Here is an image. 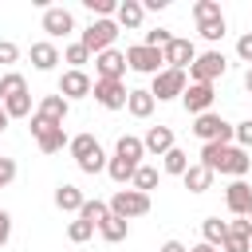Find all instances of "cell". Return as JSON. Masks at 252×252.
I'll use <instances>...</instances> for the list:
<instances>
[{"mask_svg": "<svg viewBox=\"0 0 252 252\" xmlns=\"http://www.w3.org/2000/svg\"><path fill=\"white\" fill-rule=\"evenodd\" d=\"M35 114L43 118V122H51V126H63V118L71 114V102L55 91V94H43L39 98V106H35Z\"/></svg>", "mask_w": 252, "mask_h": 252, "instance_id": "cell-16", "label": "cell"}, {"mask_svg": "<svg viewBox=\"0 0 252 252\" xmlns=\"http://www.w3.org/2000/svg\"><path fill=\"white\" fill-rule=\"evenodd\" d=\"M236 55H240V59L252 67V32H244V35L236 39Z\"/></svg>", "mask_w": 252, "mask_h": 252, "instance_id": "cell-39", "label": "cell"}, {"mask_svg": "<svg viewBox=\"0 0 252 252\" xmlns=\"http://www.w3.org/2000/svg\"><path fill=\"white\" fill-rule=\"evenodd\" d=\"M220 16H224V12H220L217 0H197V4H193V20H197V24H209V20H220Z\"/></svg>", "mask_w": 252, "mask_h": 252, "instance_id": "cell-31", "label": "cell"}, {"mask_svg": "<svg viewBox=\"0 0 252 252\" xmlns=\"http://www.w3.org/2000/svg\"><path fill=\"white\" fill-rule=\"evenodd\" d=\"M126 67H130V71H138V75H158V71H165L161 51H154V47H146V43L126 47Z\"/></svg>", "mask_w": 252, "mask_h": 252, "instance_id": "cell-8", "label": "cell"}, {"mask_svg": "<svg viewBox=\"0 0 252 252\" xmlns=\"http://www.w3.org/2000/svg\"><path fill=\"white\" fill-rule=\"evenodd\" d=\"M228 232L232 236H252V220L248 217H236V220H228Z\"/></svg>", "mask_w": 252, "mask_h": 252, "instance_id": "cell-40", "label": "cell"}, {"mask_svg": "<svg viewBox=\"0 0 252 252\" xmlns=\"http://www.w3.org/2000/svg\"><path fill=\"white\" fill-rule=\"evenodd\" d=\"M142 20H146V8H142V0H122L118 4V12H114V24H118V32L126 28V32H134V28H142Z\"/></svg>", "mask_w": 252, "mask_h": 252, "instance_id": "cell-18", "label": "cell"}, {"mask_svg": "<svg viewBox=\"0 0 252 252\" xmlns=\"http://www.w3.org/2000/svg\"><path fill=\"white\" fill-rule=\"evenodd\" d=\"M224 205H228L232 217H248V209H252V185H248L244 177L228 181V189H224Z\"/></svg>", "mask_w": 252, "mask_h": 252, "instance_id": "cell-15", "label": "cell"}, {"mask_svg": "<svg viewBox=\"0 0 252 252\" xmlns=\"http://www.w3.org/2000/svg\"><path fill=\"white\" fill-rule=\"evenodd\" d=\"M20 59V47L12 39H0V63H16Z\"/></svg>", "mask_w": 252, "mask_h": 252, "instance_id": "cell-41", "label": "cell"}, {"mask_svg": "<svg viewBox=\"0 0 252 252\" xmlns=\"http://www.w3.org/2000/svg\"><path fill=\"white\" fill-rule=\"evenodd\" d=\"M213 177H217V173H213V169H205L201 161H193V165L181 173V181H185V189H189V193H205V189L213 185Z\"/></svg>", "mask_w": 252, "mask_h": 252, "instance_id": "cell-22", "label": "cell"}, {"mask_svg": "<svg viewBox=\"0 0 252 252\" xmlns=\"http://www.w3.org/2000/svg\"><path fill=\"white\" fill-rule=\"evenodd\" d=\"M114 39H118V24H114V20H91V24L83 28V35H79V43H83L91 55L110 51V47H114Z\"/></svg>", "mask_w": 252, "mask_h": 252, "instance_id": "cell-4", "label": "cell"}, {"mask_svg": "<svg viewBox=\"0 0 252 252\" xmlns=\"http://www.w3.org/2000/svg\"><path fill=\"white\" fill-rule=\"evenodd\" d=\"M201 236H205V244H213V248L220 252V240L228 236V220H220V217H205V220H201Z\"/></svg>", "mask_w": 252, "mask_h": 252, "instance_id": "cell-25", "label": "cell"}, {"mask_svg": "<svg viewBox=\"0 0 252 252\" xmlns=\"http://www.w3.org/2000/svg\"><path fill=\"white\" fill-rule=\"evenodd\" d=\"M98 236H102V240H110V244H122V240L130 236V220H122V217H114V213H110V217L98 224Z\"/></svg>", "mask_w": 252, "mask_h": 252, "instance_id": "cell-24", "label": "cell"}, {"mask_svg": "<svg viewBox=\"0 0 252 252\" xmlns=\"http://www.w3.org/2000/svg\"><path fill=\"white\" fill-rule=\"evenodd\" d=\"M169 39H173V32H169V28H150V32L142 35V43H146V47H154V51H161Z\"/></svg>", "mask_w": 252, "mask_h": 252, "instance_id": "cell-35", "label": "cell"}, {"mask_svg": "<svg viewBox=\"0 0 252 252\" xmlns=\"http://www.w3.org/2000/svg\"><path fill=\"white\" fill-rule=\"evenodd\" d=\"M177 142H173V130L169 126H150L146 130V138H142V150L146 154H154V158H161V154H169Z\"/></svg>", "mask_w": 252, "mask_h": 252, "instance_id": "cell-17", "label": "cell"}, {"mask_svg": "<svg viewBox=\"0 0 252 252\" xmlns=\"http://www.w3.org/2000/svg\"><path fill=\"white\" fill-rule=\"evenodd\" d=\"M94 232H98V228H94V224H87V220H79V217L67 224V240H71V244H87Z\"/></svg>", "mask_w": 252, "mask_h": 252, "instance_id": "cell-33", "label": "cell"}, {"mask_svg": "<svg viewBox=\"0 0 252 252\" xmlns=\"http://www.w3.org/2000/svg\"><path fill=\"white\" fill-rule=\"evenodd\" d=\"M189 87V75L185 71H158L154 75V83H150V94H154V102H169V98H181V91Z\"/></svg>", "mask_w": 252, "mask_h": 252, "instance_id": "cell-7", "label": "cell"}, {"mask_svg": "<svg viewBox=\"0 0 252 252\" xmlns=\"http://www.w3.org/2000/svg\"><path fill=\"white\" fill-rule=\"evenodd\" d=\"M0 158H4V154H0Z\"/></svg>", "mask_w": 252, "mask_h": 252, "instance_id": "cell-49", "label": "cell"}, {"mask_svg": "<svg viewBox=\"0 0 252 252\" xmlns=\"http://www.w3.org/2000/svg\"><path fill=\"white\" fill-rule=\"evenodd\" d=\"M122 75H126V51H98L94 55V79H118L122 83Z\"/></svg>", "mask_w": 252, "mask_h": 252, "instance_id": "cell-14", "label": "cell"}, {"mask_svg": "<svg viewBox=\"0 0 252 252\" xmlns=\"http://www.w3.org/2000/svg\"><path fill=\"white\" fill-rule=\"evenodd\" d=\"M197 32H201V39H209V43H217V39H224V32H228V24H224V16H220V20H209V24H197Z\"/></svg>", "mask_w": 252, "mask_h": 252, "instance_id": "cell-34", "label": "cell"}, {"mask_svg": "<svg viewBox=\"0 0 252 252\" xmlns=\"http://www.w3.org/2000/svg\"><path fill=\"white\" fill-rule=\"evenodd\" d=\"M244 91H248V94H252V67H248V71H244Z\"/></svg>", "mask_w": 252, "mask_h": 252, "instance_id": "cell-45", "label": "cell"}, {"mask_svg": "<svg viewBox=\"0 0 252 252\" xmlns=\"http://www.w3.org/2000/svg\"><path fill=\"white\" fill-rule=\"evenodd\" d=\"M193 59H197V47H193V39H181V35H173V39L161 47V63H165L169 71H185Z\"/></svg>", "mask_w": 252, "mask_h": 252, "instance_id": "cell-9", "label": "cell"}, {"mask_svg": "<svg viewBox=\"0 0 252 252\" xmlns=\"http://www.w3.org/2000/svg\"><path fill=\"white\" fill-rule=\"evenodd\" d=\"M83 189L79 185H71V181H63V185H55V209H63V213H79L83 209Z\"/></svg>", "mask_w": 252, "mask_h": 252, "instance_id": "cell-20", "label": "cell"}, {"mask_svg": "<svg viewBox=\"0 0 252 252\" xmlns=\"http://www.w3.org/2000/svg\"><path fill=\"white\" fill-rule=\"evenodd\" d=\"M63 59L71 63V71H83V63H91V51L75 39V43H67V47H63Z\"/></svg>", "mask_w": 252, "mask_h": 252, "instance_id": "cell-32", "label": "cell"}, {"mask_svg": "<svg viewBox=\"0 0 252 252\" xmlns=\"http://www.w3.org/2000/svg\"><path fill=\"white\" fill-rule=\"evenodd\" d=\"M224 71H228L224 51H201V55L189 63V71H185V75H189V83H209V87H213Z\"/></svg>", "mask_w": 252, "mask_h": 252, "instance_id": "cell-3", "label": "cell"}, {"mask_svg": "<svg viewBox=\"0 0 252 252\" xmlns=\"http://www.w3.org/2000/svg\"><path fill=\"white\" fill-rule=\"evenodd\" d=\"M189 165H193V161H189V154H185L181 146H173L169 154H161V169H165V173H173V177H181Z\"/></svg>", "mask_w": 252, "mask_h": 252, "instance_id": "cell-27", "label": "cell"}, {"mask_svg": "<svg viewBox=\"0 0 252 252\" xmlns=\"http://www.w3.org/2000/svg\"><path fill=\"white\" fill-rule=\"evenodd\" d=\"M43 32H47V39L55 43V39H63V35L75 32V16H71L67 8H43Z\"/></svg>", "mask_w": 252, "mask_h": 252, "instance_id": "cell-13", "label": "cell"}, {"mask_svg": "<svg viewBox=\"0 0 252 252\" xmlns=\"http://www.w3.org/2000/svg\"><path fill=\"white\" fill-rule=\"evenodd\" d=\"M220 252H248V236H232V232H228V236L220 240Z\"/></svg>", "mask_w": 252, "mask_h": 252, "instance_id": "cell-37", "label": "cell"}, {"mask_svg": "<svg viewBox=\"0 0 252 252\" xmlns=\"http://www.w3.org/2000/svg\"><path fill=\"white\" fill-rule=\"evenodd\" d=\"M63 55H59V47L51 43V39H39V43H32V67L35 71H55V63H59Z\"/></svg>", "mask_w": 252, "mask_h": 252, "instance_id": "cell-19", "label": "cell"}, {"mask_svg": "<svg viewBox=\"0 0 252 252\" xmlns=\"http://www.w3.org/2000/svg\"><path fill=\"white\" fill-rule=\"evenodd\" d=\"M106 217H110V209H106V201H98V197H94V201H83V209H79V220H87V224H94V228H98Z\"/></svg>", "mask_w": 252, "mask_h": 252, "instance_id": "cell-29", "label": "cell"}, {"mask_svg": "<svg viewBox=\"0 0 252 252\" xmlns=\"http://www.w3.org/2000/svg\"><path fill=\"white\" fill-rule=\"evenodd\" d=\"M8 122H12V118L4 114V102H0V134H4V126H8Z\"/></svg>", "mask_w": 252, "mask_h": 252, "instance_id": "cell-46", "label": "cell"}, {"mask_svg": "<svg viewBox=\"0 0 252 252\" xmlns=\"http://www.w3.org/2000/svg\"><path fill=\"white\" fill-rule=\"evenodd\" d=\"M16 94H28V79L20 71H4L0 75V102L4 98H16Z\"/></svg>", "mask_w": 252, "mask_h": 252, "instance_id": "cell-26", "label": "cell"}, {"mask_svg": "<svg viewBox=\"0 0 252 252\" xmlns=\"http://www.w3.org/2000/svg\"><path fill=\"white\" fill-rule=\"evenodd\" d=\"M35 146H39V154H59V150L67 146L63 126H43V130L35 134Z\"/></svg>", "mask_w": 252, "mask_h": 252, "instance_id": "cell-23", "label": "cell"}, {"mask_svg": "<svg viewBox=\"0 0 252 252\" xmlns=\"http://www.w3.org/2000/svg\"><path fill=\"white\" fill-rule=\"evenodd\" d=\"M189 252H217V248H213V244H205V240H201V244H193V248H189Z\"/></svg>", "mask_w": 252, "mask_h": 252, "instance_id": "cell-44", "label": "cell"}, {"mask_svg": "<svg viewBox=\"0 0 252 252\" xmlns=\"http://www.w3.org/2000/svg\"><path fill=\"white\" fill-rule=\"evenodd\" d=\"M248 220H252V209H248Z\"/></svg>", "mask_w": 252, "mask_h": 252, "instance_id": "cell-48", "label": "cell"}, {"mask_svg": "<svg viewBox=\"0 0 252 252\" xmlns=\"http://www.w3.org/2000/svg\"><path fill=\"white\" fill-rule=\"evenodd\" d=\"M12 240V213L8 209H0V248Z\"/></svg>", "mask_w": 252, "mask_h": 252, "instance_id": "cell-42", "label": "cell"}, {"mask_svg": "<svg viewBox=\"0 0 252 252\" xmlns=\"http://www.w3.org/2000/svg\"><path fill=\"white\" fill-rule=\"evenodd\" d=\"M193 134L201 138V146L205 142H220V146H232V122L228 118H220V114H197L193 118Z\"/></svg>", "mask_w": 252, "mask_h": 252, "instance_id": "cell-5", "label": "cell"}, {"mask_svg": "<svg viewBox=\"0 0 252 252\" xmlns=\"http://www.w3.org/2000/svg\"><path fill=\"white\" fill-rule=\"evenodd\" d=\"M158 177H161V173H158L154 165H146V161H142V165L134 169V177H130V185H134L138 193H150V189H158Z\"/></svg>", "mask_w": 252, "mask_h": 252, "instance_id": "cell-28", "label": "cell"}, {"mask_svg": "<svg viewBox=\"0 0 252 252\" xmlns=\"http://www.w3.org/2000/svg\"><path fill=\"white\" fill-rule=\"evenodd\" d=\"M67 150H71V158H75V165H79L83 173H102V169H106V154H102V146H98L94 134H75V138H67Z\"/></svg>", "mask_w": 252, "mask_h": 252, "instance_id": "cell-2", "label": "cell"}, {"mask_svg": "<svg viewBox=\"0 0 252 252\" xmlns=\"http://www.w3.org/2000/svg\"><path fill=\"white\" fill-rule=\"evenodd\" d=\"M91 87H94V79H91L87 71H71V67H67V71L59 75V94H63L67 102L87 98V94H91Z\"/></svg>", "mask_w": 252, "mask_h": 252, "instance_id": "cell-12", "label": "cell"}, {"mask_svg": "<svg viewBox=\"0 0 252 252\" xmlns=\"http://www.w3.org/2000/svg\"><path fill=\"white\" fill-rule=\"evenodd\" d=\"M106 209H110L114 217H122V220L146 217V213H150V193H138V189H118V193L106 201Z\"/></svg>", "mask_w": 252, "mask_h": 252, "instance_id": "cell-6", "label": "cell"}, {"mask_svg": "<svg viewBox=\"0 0 252 252\" xmlns=\"http://www.w3.org/2000/svg\"><path fill=\"white\" fill-rule=\"evenodd\" d=\"M154 106H158V102H154V94H150L146 87H134V91L126 94V110H130L134 118H150Z\"/></svg>", "mask_w": 252, "mask_h": 252, "instance_id": "cell-21", "label": "cell"}, {"mask_svg": "<svg viewBox=\"0 0 252 252\" xmlns=\"http://www.w3.org/2000/svg\"><path fill=\"white\" fill-rule=\"evenodd\" d=\"M142 158H146V150H142V138H134V134H122V138L114 142V158H106V173H110V181L126 185V181L134 177V169L142 165Z\"/></svg>", "mask_w": 252, "mask_h": 252, "instance_id": "cell-1", "label": "cell"}, {"mask_svg": "<svg viewBox=\"0 0 252 252\" xmlns=\"http://www.w3.org/2000/svg\"><path fill=\"white\" fill-rule=\"evenodd\" d=\"M248 252H252V236H248Z\"/></svg>", "mask_w": 252, "mask_h": 252, "instance_id": "cell-47", "label": "cell"}, {"mask_svg": "<svg viewBox=\"0 0 252 252\" xmlns=\"http://www.w3.org/2000/svg\"><path fill=\"white\" fill-rule=\"evenodd\" d=\"M158 252H189V248H185V244H181V240H165V244H161V248H158Z\"/></svg>", "mask_w": 252, "mask_h": 252, "instance_id": "cell-43", "label": "cell"}, {"mask_svg": "<svg viewBox=\"0 0 252 252\" xmlns=\"http://www.w3.org/2000/svg\"><path fill=\"white\" fill-rule=\"evenodd\" d=\"M213 98H217V91L209 87V83H189L185 91H181V106L197 118V114H209L213 110Z\"/></svg>", "mask_w": 252, "mask_h": 252, "instance_id": "cell-11", "label": "cell"}, {"mask_svg": "<svg viewBox=\"0 0 252 252\" xmlns=\"http://www.w3.org/2000/svg\"><path fill=\"white\" fill-rule=\"evenodd\" d=\"M232 142H236L240 150H252V118H244V122H232Z\"/></svg>", "mask_w": 252, "mask_h": 252, "instance_id": "cell-36", "label": "cell"}, {"mask_svg": "<svg viewBox=\"0 0 252 252\" xmlns=\"http://www.w3.org/2000/svg\"><path fill=\"white\" fill-rule=\"evenodd\" d=\"M16 181V161L12 158H0V189H8Z\"/></svg>", "mask_w": 252, "mask_h": 252, "instance_id": "cell-38", "label": "cell"}, {"mask_svg": "<svg viewBox=\"0 0 252 252\" xmlns=\"http://www.w3.org/2000/svg\"><path fill=\"white\" fill-rule=\"evenodd\" d=\"M91 94H94V102H98V106H106V110H122L130 91H126V83H118V79H94Z\"/></svg>", "mask_w": 252, "mask_h": 252, "instance_id": "cell-10", "label": "cell"}, {"mask_svg": "<svg viewBox=\"0 0 252 252\" xmlns=\"http://www.w3.org/2000/svg\"><path fill=\"white\" fill-rule=\"evenodd\" d=\"M4 114H8V118H32V94L4 98Z\"/></svg>", "mask_w": 252, "mask_h": 252, "instance_id": "cell-30", "label": "cell"}]
</instances>
